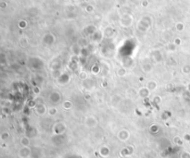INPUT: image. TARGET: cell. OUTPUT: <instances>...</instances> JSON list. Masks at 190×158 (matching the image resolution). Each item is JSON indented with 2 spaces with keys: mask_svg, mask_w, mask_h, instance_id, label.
Listing matches in <instances>:
<instances>
[{
  "mask_svg": "<svg viewBox=\"0 0 190 158\" xmlns=\"http://www.w3.org/2000/svg\"><path fill=\"white\" fill-rule=\"evenodd\" d=\"M7 138H9V133H7V132H4V133L1 134V140L6 141Z\"/></svg>",
  "mask_w": 190,
  "mask_h": 158,
  "instance_id": "cell-1",
  "label": "cell"
}]
</instances>
